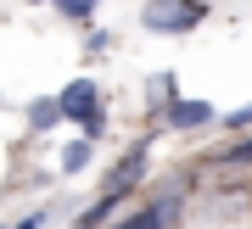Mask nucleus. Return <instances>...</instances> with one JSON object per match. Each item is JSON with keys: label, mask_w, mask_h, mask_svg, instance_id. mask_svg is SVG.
Here are the masks:
<instances>
[{"label": "nucleus", "mask_w": 252, "mask_h": 229, "mask_svg": "<svg viewBox=\"0 0 252 229\" xmlns=\"http://www.w3.org/2000/svg\"><path fill=\"white\" fill-rule=\"evenodd\" d=\"M56 112H62V117H73V123L84 129V140H95V134L107 129V112H101V89H95L90 79H73L62 95H56Z\"/></svg>", "instance_id": "nucleus-1"}, {"label": "nucleus", "mask_w": 252, "mask_h": 229, "mask_svg": "<svg viewBox=\"0 0 252 229\" xmlns=\"http://www.w3.org/2000/svg\"><path fill=\"white\" fill-rule=\"evenodd\" d=\"M202 17H207L202 0H152V6L140 11V23L152 28V34H190Z\"/></svg>", "instance_id": "nucleus-2"}, {"label": "nucleus", "mask_w": 252, "mask_h": 229, "mask_svg": "<svg viewBox=\"0 0 252 229\" xmlns=\"http://www.w3.org/2000/svg\"><path fill=\"white\" fill-rule=\"evenodd\" d=\"M180 201H185V190H168L162 201H152V207H135V212H124L118 224H107V229H162L180 212Z\"/></svg>", "instance_id": "nucleus-3"}, {"label": "nucleus", "mask_w": 252, "mask_h": 229, "mask_svg": "<svg viewBox=\"0 0 252 229\" xmlns=\"http://www.w3.org/2000/svg\"><path fill=\"white\" fill-rule=\"evenodd\" d=\"M146 157H152V140H135V151L107 173V190H112V196H129V190L146 179Z\"/></svg>", "instance_id": "nucleus-4"}, {"label": "nucleus", "mask_w": 252, "mask_h": 229, "mask_svg": "<svg viewBox=\"0 0 252 229\" xmlns=\"http://www.w3.org/2000/svg\"><path fill=\"white\" fill-rule=\"evenodd\" d=\"M162 123L168 129H202V123H213V106L207 101H162Z\"/></svg>", "instance_id": "nucleus-5"}, {"label": "nucleus", "mask_w": 252, "mask_h": 229, "mask_svg": "<svg viewBox=\"0 0 252 229\" xmlns=\"http://www.w3.org/2000/svg\"><path fill=\"white\" fill-rule=\"evenodd\" d=\"M118 207H124V196H112V190H101V201L79 212V229H101V224H107V218H112Z\"/></svg>", "instance_id": "nucleus-6"}, {"label": "nucleus", "mask_w": 252, "mask_h": 229, "mask_svg": "<svg viewBox=\"0 0 252 229\" xmlns=\"http://www.w3.org/2000/svg\"><path fill=\"white\" fill-rule=\"evenodd\" d=\"M90 157H95V140H84V134H79V140L62 151V173H79V168L90 162Z\"/></svg>", "instance_id": "nucleus-7"}, {"label": "nucleus", "mask_w": 252, "mask_h": 229, "mask_svg": "<svg viewBox=\"0 0 252 229\" xmlns=\"http://www.w3.org/2000/svg\"><path fill=\"white\" fill-rule=\"evenodd\" d=\"M28 123H34V129L62 123V112H56V95H45V101H34V106H28Z\"/></svg>", "instance_id": "nucleus-8"}, {"label": "nucleus", "mask_w": 252, "mask_h": 229, "mask_svg": "<svg viewBox=\"0 0 252 229\" xmlns=\"http://www.w3.org/2000/svg\"><path fill=\"white\" fill-rule=\"evenodd\" d=\"M51 6H56V11H62V17H73V23H90V17H95V6H101V0H51Z\"/></svg>", "instance_id": "nucleus-9"}, {"label": "nucleus", "mask_w": 252, "mask_h": 229, "mask_svg": "<svg viewBox=\"0 0 252 229\" xmlns=\"http://www.w3.org/2000/svg\"><path fill=\"white\" fill-rule=\"evenodd\" d=\"M224 162H252V134H247L241 145H230V151H224Z\"/></svg>", "instance_id": "nucleus-10"}, {"label": "nucleus", "mask_w": 252, "mask_h": 229, "mask_svg": "<svg viewBox=\"0 0 252 229\" xmlns=\"http://www.w3.org/2000/svg\"><path fill=\"white\" fill-rule=\"evenodd\" d=\"M224 123H230V129H252V106H241V112H230Z\"/></svg>", "instance_id": "nucleus-11"}, {"label": "nucleus", "mask_w": 252, "mask_h": 229, "mask_svg": "<svg viewBox=\"0 0 252 229\" xmlns=\"http://www.w3.org/2000/svg\"><path fill=\"white\" fill-rule=\"evenodd\" d=\"M39 224H45V212H28V218H23L17 229H39Z\"/></svg>", "instance_id": "nucleus-12"}, {"label": "nucleus", "mask_w": 252, "mask_h": 229, "mask_svg": "<svg viewBox=\"0 0 252 229\" xmlns=\"http://www.w3.org/2000/svg\"><path fill=\"white\" fill-rule=\"evenodd\" d=\"M28 6H45V0H28Z\"/></svg>", "instance_id": "nucleus-13"}]
</instances>
